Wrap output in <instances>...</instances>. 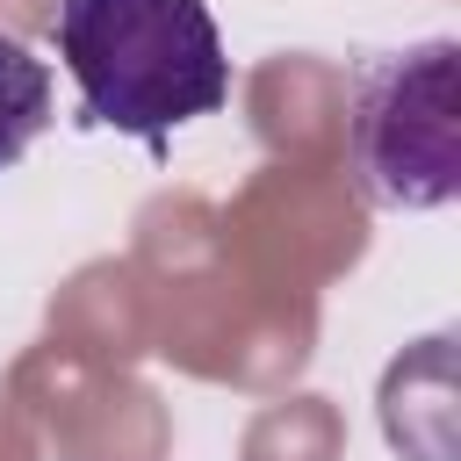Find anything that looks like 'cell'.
I'll list each match as a JSON object with an SVG mask.
<instances>
[{"label": "cell", "mask_w": 461, "mask_h": 461, "mask_svg": "<svg viewBox=\"0 0 461 461\" xmlns=\"http://www.w3.org/2000/svg\"><path fill=\"white\" fill-rule=\"evenodd\" d=\"M50 130V65L0 36V173Z\"/></svg>", "instance_id": "3957f363"}, {"label": "cell", "mask_w": 461, "mask_h": 461, "mask_svg": "<svg viewBox=\"0 0 461 461\" xmlns=\"http://www.w3.org/2000/svg\"><path fill=\"white\" fill-rule=\"evenodd\" d=\"M50 36L79 79L86 122L144 137L151 151L180 122L216 115L230 94L209 0H58Z\"/></svg>", "instance_id": "6da1fadb"}, {"label": "cell", "mask_w": 461, "mask_h": 461, "mask_svg": "<svg viewBox=\"0 0 461 461\" xmlns=\"http://www.w3.org/2000/svg\"><path fill=\"white\" fill-rule=\"evenodd\" d=\"M454 43L432 36L418 50L367 58L353 72L346 151L353 180L375 209H439L461 194V94Z\"/></svg>", "instance_id": "7a4b0ae2"}]
</instances>
